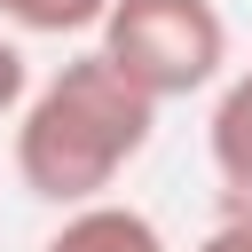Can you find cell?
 <instances>
[{"label": "cell", "mask_w": 252, "mask_h": 252, "mask_svg": "<svg viewBox=\"0 0 252 252\" xmlns=\"http://www.w3.org/2000/svg\"><path fill=\"white\" fill-rule=\"evenodd\" d=\"M150 134H158V94H142L102 47H87L24 94V110H16V181L39 205H63V213L94 205L150 150Z\"/></svg>", "instance_id": "cell-1"}, {"label": "cell", "mask_w": 252, "mask_h": 252, "mask_svg": "<svg viewBox=\"0 0 252 252\" xmlns=\"http://www.w3.org/2000/svg\"><path fill=\"white\" fill-rule=\"evenodd\" d=\"M94 32H102L94 47L158 102L213 87L228 63V16L213 0H110Z\"/></svg>", "instance_id": "cell-2"}, {"label": "cell", "mask_w": 252, "mask_h": 252, "mask_svg": "<svg viewBox=\"0 0 252 252\" xmlns=\"http://www.w3.org/2000/svg\"><path fill=\"white\" fill-rule=\"evenodd\" d=\"M39 252H173L165 228L142 213V205H118V197H94V205H71Z\"/></svg>", "instance_id": "cell-3"}, {"label": "cell", "mask_w": 252, "mask_h": 252, "mask_svg": "<svg viewBox=\"0 0 252 252\" xmlns=\"http://www.w3.org/2000/svg\"><path fill=\"white\" fill-rule=\"evenodd\" d=\"M205 150H213V173L252 197V63L228 71V87L213 94V118H205Z\"/></svg>", "instance_id": "cell-4"}, {"label": "cell", "mask_w": 252, "mask_h": 252, "mask_svg": "<svg viewBox=\"0 0 252 252\" xmlns=\"http://www.w3.org/2000/svg\"><path fill=\"white\" fill-rule=\"evenodd\" d=\"M0 16H8L16 32L63 39V32H94V24L110 16V0H0Z\"/></svg>", "instance_id": "cell-5"}, {"label": "cell", "mask_w": 252, "mask_h": 252, "mask_svg": "<svg viewBox=\"0 0 252 252\" xmlns=\"http://www.w3.org/2000/svg\"><path fill=\"white\" fill-rule=\"evenodd\" d=\"M24 94H32V63H24V47H16V39H0V118H16V110H24Z\"/></svg>", "instance_id": "cell-6"}, {"label": "cell", "mask_w": 252, "mask_h": 252, "mask_svg": "<svg viewBox=\"0 0 252 252\" xmlns=\"http://www.w3.org/2000/svg\"><path fill=\"white\" fill-rule=\"evenodd\" d=\"M197 252H252V197H236V213H228L220 228H205Z\"/></svg>", "instance_id": "cell-7"}]
</instances>
